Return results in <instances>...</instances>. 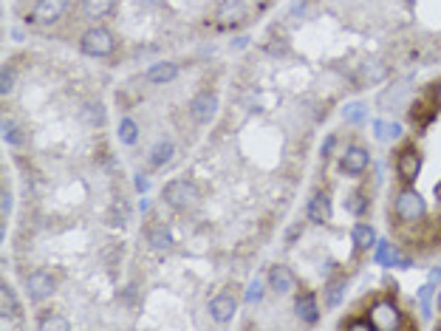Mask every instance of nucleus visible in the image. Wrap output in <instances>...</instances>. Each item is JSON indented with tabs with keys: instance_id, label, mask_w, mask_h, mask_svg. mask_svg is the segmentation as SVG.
<instances>
[{
	"instance_id": "1",
	"label": "nucleus",
	"mask_w": 441,
	"mask_h": 331,
	"mask_svg": "<svg viewBox=\"0 0 441 331\" xmlns=\"http://www.w3.org/2000/svg\"><path fill=\"white\" fill-rule=\"evenodd\" d=\"M162 198H164L173 210L184 213V210H193V207L199 204L201 193H199L196 181H190V179H173V181H167V184H164Z\"/></svg>"
},
{
	"instance_id": "2",
	"label": "nucleus",
	"mask_w": 441,
	"mask_h": 331,
	"mask_svg": "<svg viewBox=\"0 0 441 331\" xmlns=\"http://www.w3.org/2000/svg\"><path fill=\"white\" fill-rule=\"evenodd\" d=\"M393 213L399 218V224H416L428 215V204L425 198L413 190V187H405L399 196H396V204H393Z\"/></svg>"
},
{
	"instance_id": "3",
	"label": "nucleus",
	"mask_w": 441,
	"mask_h": 331,
	"mask_svg": "<svg viewBox=\"0 0 441 331\" xmlns=\"http://www.w3.org/2000/svg\"><path fill=\"white\" fill-rule=\"evenodd\" d=\"M79 48H82V54H88V57H108V54H113L116 40H113V34H111L108 28L94 26V28H88V31L82 34Z\"/></svg>"
},
{
	"instance_id": "4",
	"label": "nucleus",
	"mask_w": 441,
	"mask_h": 331,
	"mask_svg": "<svg viewBox=\"0 0 441 331\" xmlns=\"http://www.w3.org/2000/svg\"><path fill=\"white\" fill-rule=\"evenodd\" d=\"M368 320L374 323V329L376 331H399L402 329V312H399V306L391 303V301H379V303H374L371 312H368Z\"/></svg>"
},
{
	"instance_id": "5",
	"label": "nucleus",
	"mask_w": 441,
	"mask_h": 331,
	"mask_svg": "<svg viewBox=\"0 0 441 331\" xmlns=\"http://www.w3.org/2000/svg\"><path fill=\"white\" fill-rule=\"evenodd\" d=\"M54 275L45 269H34L31 275H26V295L31 303H43L45 298L54 295Z\"/></svg>"
},
{
	"instance_id": "6",
	"label": "nucleus",
	"mask_w": 441,
	"mask_h": 331,
	"mask_svg": "<svg viewBox=\"0 0 441 331\" xmlns=\"http://www.w3.org/2000/svg\"><path fill=\"white\" fill-rule=\"evenodd\" d=\"M218 113V96L213 91H201L190 99V116L199 122V125H210Z\"/></svg>"
},
{
	"instance_id": "7",
	"label": "nucleus",
	"mask_w": 441,
	"mask_h": 331,
	"mask_svg": "<svg viewBox=\"0 0 441 331\" xmlns=\"http://www.w3.org/2000/svg\"><path fill=\"white\" fill-rule=\"evenodd\" d=\"M419 173H422V153L413 145L411 147H402L399 156H396V176L405 184H411V181H416Z\"/></svg>"
},
{
	"instance_id": "8",
	"label": "nucleus",
	"mask_w": 441,
	"mask_h": 331,
	"mask_svg": "<svg viewBox=\"0 0 441 331\" xmlns=\"http://www.w3.org/2000/svg\"><path fill=\"white\" fill-rule=\"evenodd\" d=\"M368 167H371V153H368L362 145L345 147V153H342V159H340V170H342V173H348V176H362Z\"/></svg>"
},
{
	"instance_id": "9",
	"label": "nucleus",
	"mask_w": 441,
	"mask_h": 331,
	"mask_svg": "<svg viewBox=\"0 0 441 331\" xmlns=\"http://www.w3.org/2000/svg\"><path fill=\"white\" fill-rule=\"evenodd\" d=\"M65 9H68V0H40L34 6L31 20L40 23V26H51V23H57L65 14Z\"/></svg>"
},
{
	"instance_id": "10",
	"label": "nucleus",
	"mask_w": 441,
	"mask_h": 331,
	"mask_svg": "<svg viewBox=\"0 0 441 331\" xmlns=\"http://www.w3.org/2000/svg\"><path fill=\"white\" fill-rule=\"evenodd\" d=\"M235 312H238V301L229 295V292H220L216 295L213 301H210V318L216 320V323H229L232 318H235Z\"/></svg>"
},
{
	"instance_id": "11",
	"label": "nucleus",
	"mask_w": 441,
	"mask_h": 331,
	"mask_svg": "<svg viewBox=\"0 0 441 331\" xmlns=\"http://www.w3.org/2000/svg\"><path fill=\"white\" fill-rule=\"evenodd\" d=\"M306 215H308L311 224H320V227L328 224L331 221V198H328V193H314L308 207H306Z\"/></svg>"
},
{
	"instance_id": "12",
	"label": "nucleus",
	"mask_w": 441,
	"mask_h": 331,
	"mask_svg": "<svg viewBox=\"0 0 441 331\" xmlns=\"http://www.w3.org/2000/svg\"><path fill=\"white\" fill-rule=\"evenodd\" d=\"M269 286L274 289V292H280V295H289V292H294L297 289V278H294V272L289 269V267H272L269 269Z\"/></svg>"
},
{
	"instance_id": "13",
	"label": "nucleus",
	"mask_w": 441,
	"mask_h": 331,
	"mask_svg": "<svg viewBox=\"0 0 441 331\" xmlns=\"http://www.w3.org/2000/svg\"><path fill=\"white\" fill-rule=\"evenodd\" d=\"M294 312H297V318H300L303 323H308V326H314V323L320 320V303H317V298H314L311 292H303V295L294 301Z\"/></svg>"
},
{
	"instance_id": "14",
	"label": "nucleus",
	"mask_w": 441,
	"mask_h": 331,
	"mask_svg": "<svg viewBox=\"0 0 441 331\" xmlns=\"http://www.w3.org/2000/svg\"><path fill=\"white\" fill-rule=\"evenodd\" d=\"M176 77H179V65H176V62H170V60L150 65V68H147V74H145V79H147L150 85H167V82H173Z\"/></svg>"
},
{
	"instance_id": "15",
	"label": "nucleus",
	"mask_w": 441,
	"mask_h": 331,
	"mask_svg": "<svg viewBox=\"0 0 441 331\" xmlns=\"http://www.w3.org/2000/svg\"><path fill=\"white\" fill-rule=\"evenodd\" d=\"M218 23L223 28H238L240 23H246V6L243 3H226L218 11Z\"/></svg>"
},
{
	"instance_id": "16",
	"label": "nucleus",
	"mask_w": 441,
	"mask_h": 331,
	"mask_svg": "<svg viewBox=\"0 0 441 331\" xmlns=\"http://www.w3.org/2000/svg\"><path fill=\"white\" fill-rule=\"evenodd\" d=\"M402 133H405V128L396 119H376L374 122V136L379 142H396V139H402Z\"/></svg>"
},
{
	"instance_id": "17",
	"label": "nucleus",
	"mask_w": 441,
	"mask_h": 331,
	"mask_svg": "<svg viewBox=\"0 0 441 331\" xmlns=\"http://www.w3.org/2000/svg\"><path fill=\"white\" fill-rule=\"evenodd\" d=\"M147 244H150L153 249H159V252H164V249H170V247H173V235H170V230H167V224H164V221H159V224H150V227H147Z\"/></svg>"
},
{
	"instance_id": "18",
	"label": "nucleus",
	"mask_w": 441,
	"mask_h": 331,
	"mask_svg": "<svg viewBox=\"0 0 441 331\" xmlns=\"http://www.w3.org/2000/svg\"><path fill=\"white\" fill-rule=\"evenodd\" d=\"M351 238H354V247H357V249H374V247L379 244L376 230H374L371 224H357V227L351 230Z\"/></svg>"
},
{
	"instance_id": "19",
	"label": "nucleus",
	"mask_w": 441,
	"mask_h": 331,
	"mask_svg": "<svg viewBox=\"0 0 441 331\" xmlns=\"http://www.w3.org/2000/svg\"><path fill=\"white\" fill-rule=\"evenodd\" d=\"M173 156H176V147H173V142H156L153 145V150H150V164L153 167H164V164H170L173 162Z\"/></svg>"
},
{
	"instance_id": "20",
	"label": "nucleus",
	"mask_w": 441,
	"mask_h": 331,
	"mask_svg": "<svg viewBox=\"0 0 441 331\" xmlns=\"http://www.w3.org/2000/svg\"><path fill=\"white\" fill-rule=\"evenodd\" d=\"M0 306H3V318H17L20 315V301L14 295V289L9 284L0 286Z\"/></svg>"
},
{
	"instance_id": "21",
	"label": "nucleus",
	"mask_w": 441,
	"mask_h": 331,
	"mask_svg": "<svg viewBox=\"0 0 441 331\" xmlns=\"http://www.w3.org/2000/svg\"><path fill=\"white\" fill-rule=\"evenodd\" d=\"M113 11V0H82V14L88 20H99Z\"/></svg>"
},
{
	"instance_id": "22",
	"label": "nucleus",
	"mask_w": 441,
	"mask_h": 331,
	"mask_svg": "<svg viewBox=\"0 0 441 331\" xmlns=\"http://www.w3.org/2000/svg\"><path fill=\"white\" fill-rule=\"evenodd\" d=\"M345 292H348V284L340 278V281H331L328 286H325V306L328 309H337L342 301H345Z\"/></svg>"
},
{
	"instance_id": "23",
	"label": "nucleus",
	"mask_w": 441,
	"mask_h": 331,
	"mask_svg": "<svg viewBox=\"0 0 441 331\" xmlns=\"http://www.w3.org/2000/svg\"><path fill=\"white\" fill-rule=\"evenodd\" d=\"M136 139H139V125L130 116H125L119 122V142L122 145H136Z\"/></svg>"
},
{
	"instance_id": "24",
	"label": "nucleus",
	"mask_w": 441,
	"mask_h": 331,
	"mask_svg": "<svg viewBox=\"0 0 441 331\" xmlns=\"http://www.w3.org/2000/svg\"><path fill=\"white\" fill-rule=\"evenodd\" d=\"M388 77V68L382 62H362V79L365 82H382Z\"/></svg>"
},
{
	"instance_id": "25",
	"label": "nucleus",
	"mask_w": 441,
	"mask_h": 331,
	"mask_svg": "<svg viewBox=\"0 0 441 331\" xmlns=\"http://www.w3.org/2000/svg\"><path fill=\"white\" fill-rule=\"evenodd\" d=\"M3 142L17 147V145H23V142H26V133H23V130H20L11 119H6V122H3Z\"/></svg>"
},
{
	"instance_id": "26",
	"label": "nucleus",
	"mask_w": 441,
	"mask_h": 331,
	"mask_svg": "<svg viewBox=\"0 0 441 331\" xmlns=\"http://www.w3.org/2000/svg\"><path fill=\"white\" fill-rule=\"evenodd\" d=\"M365 116H368V108H365L362 102H351V105H345V108H342V119H345V122H351V125L362 122Z\"/></svg>"
},
{
	"instance_id": "27",
	"label": "nucleus",
	"mask_w": 441,
	"mask_h": 331,
	"mask_svg": "<svg viewBox=\"0 0 441 331\" xmlns=\"http://www.w3.org/2000/svg\"><path fill=\"white\" fill-rule=\"evenodd\" d=\"M43 331H68L71 329V323L65 320V318H60V315H45V318H40V323H37Z\"/></svg>"
},
{
	"instance_id": "28",
	"label": "nucleus",
	"mask_w": 441,
	"mask_h": 331,
	"mask_svg": "<svg viewBox=\"0 0 441 331\" xmlns=\"http://www.w3.org/2000/svg\"><path fill=\"white\" fill-rule=\"evenodd\" d=\"M382 267H396V269H408V267H413V261H411V258H405V255H399V249H396V247H391V249H388V255L382 258Z\"/></svg>"
},
{
	"instance_id": "29",
	"label": "nucleus",
	"mask_w": 441,
	"mask_h": 331,
	"mask_svg": "<svg viewBox=\"0 0 441 331\" xmlns=\"http://www.w3.org/2000/svg\"><path fill=\"white\" fill-rule=\"evenodd\" d=\"M345 210H348L351 215H362V213L368 210V198H365L362 193H351V196L345 198Z\"/></svg>"
},
{
	"instance_id": "30",
	"label": "nucleus",
	"mask_w": 441,
	"mask_h": 331,
	"mask_svg": "<svg viewBox=\"0 0 441 331\" xmlns=\"http://www.w3.org/2000/svg\"><path fill=\"white\" fill-rule=\"evenodd\" d=\"M263 289H266V286H263V281H260V278H255V281L246 286V295H243V301H246L249 306L260 303V301H263Z\"/></svg>"
},
{
	"instance_id": "31",
	"label": "nucleus",
	"mask_w": 441,
	"mask_h": 331,
	"mask_svg": "<svg viewBox=\"0 0 441 331\" xmlns=\"http://www.w3.org/2000/svg\"><path fill=\"white\" fill-rule=\"evenodd\" d=\"M11 91H14V68L3 65V71H0V94L6 96V94H11Z\"/></svg>"
},
{
	"instance_id": "32",
	"label": "nucleus",
	"mask_w": 441,
	"mask_h": 331,
	"mask_svg": "<svg viewBox=\"0 0 441 331\" xmlns=\"http://www.w3.org/2000/svg\"><path fill=\"white\" fill-rule=\"evenodd\" d=\"M3 201H0V213H3V221H6V215L11 213V193L9 190H3V196H0Z\"/></svg>"
},
{
	"instance_id": "33",
	"label": "nucleus",
	"mask_w": 441,
	"mask_h": 331,
	"mask_svg": "<svg viewBox=\"0 0 441 331\" xmlns=\"http://www.w3.org/2000/svg\"><path fill=\"white\" fill-rule=\"evenodd\" d=\"M348 329H354V331H371V329H374V323H371V320H351V323H348Z\"/></svg>"
},
{
	"instance_id": "34",
	"label": "nucleus",
	"mask_w": 441,
	"mask_h": 331,
	"mask_svg": "<svg viewBox=\"0 0 441 331\" xmlns=\"http://www.w3.org/2000/svg\"><path fill=\"white\" fill-rule=\"evenodd\" d=\"M334 145H337V136H328V139L323 142V159H328V156H331V150H334Z\"/></svg>"
},
{
	"instance_id": "35",
	"label": "nucleus",
	"mask_w": 441,
	"mask_h": 331,
	"mask_svg": "<svg viewBox=\"0 0 441 331\" xmlns=\"http://www.w3.org/2000/svg\"><path fill=\"white\" fill-rule=\"evenodd\" d=\"M388 249H391V241H379V244H376V261H379V264H382V258L388 255Z\"/></svg>"
},
{
	"instance_id": "36",
	"label": "nucleus",
	"mask_w": 441,
	"mask_h": 331,
	"mask_svg": "<svg viewBox=\"0 0 441 331\" xmlns=\"http://www.w3.org/2000/svg\"><path fill=\"white\" fill-rule=\"evenodd\" d=\"M297 235H303V224H294V227H291V230L286 232V244H291V241H294Z\"/></svg>"
},
{
	"instance_id": "37",
	"label": "nucleus",
	"mask_w": 441,
	"mask_h": 331,
	"mask_svg": "<svg viewBox=\"0 0 441 331\" xmlns=\"http://www.w3.org/2000/svg\"><path fill=\"white\" fill-rule=\"evenodd\" d=\"M147 187H150V181H147V176H145V173H139V176H136V190H139V193H145Z\"/></svg>"
},
{
	"instance_id": "38",
	"label": "nucleus",
	"mask_w": 441,
	"mask_h": 331,
	"mask_svg": "<svg viewBox=\"0 0 441 331\" xmlns=\"http://www.w3.org/2000/svg\"><path fill=\"white\" fill-rule=\"evenodd\" d=\"M436 105H439V108H441V82H439V85H436Z\"/></svg>"
},
{
	"instance_id": "39",
	"label": "nucleus",
	"mask_w": 441,
	"mask_h": 331,
	"mask_svg": "<svg viewBox=\"0 0 441 331\" xmlns=\"http://www.w3.org/2000/svg\"><path fill=\"white\" fill-rule=\"evenodd\" d=\"M439 312H441V292H439Z\"/></svg>"
}]
</instances>
